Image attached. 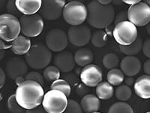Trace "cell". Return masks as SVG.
<instances>
[{
	"instance_id": "obj_4",
	"label": "cell",
	"mask_w": 150,
	"mask_h": 113,
	"mask_svg": "<svg viewBox=\"0 0 150 113\" xmlns=\"http://www.w3.org/2000/svg\"><path fill=\"white\" fill-rule=\"evenodd\" d=\"M63 18L71 26H80L85 22L88 17L87 7L79 1H72L65 5Z\"/></svg>"
},
{
	"instance_id": "obj_45",
	"label": "cell",
	"mask_w": 150,
	"mask_h": 113,
	"mask_svg": "<svg viewBox=\"0 0 150 113\" xmlns=\"http://www.w3.org/2000/svg\"><path fill=\"white\" fill-rule=\"evenodd\" d=\"M4 56H5V51L0 50V61L4 58Z\"/></svg>"
},
{
	"instance_id": "obj_8",
	"label": "cell",
	"mask_w": 150,
	"mask_h": 113,
	"mask_svg": "<svg viewBox=\"0 0 150 113\" xmlns=\"http://www.w3.org/2000/svg\"><path fill=\"white\" fill-rule=\"evenodd\" d=\"M20 23L23 35L27 38L39 36L44 29V20L38 14L21 16Z\"/></svg>"
},
{
	"instance_id": "obj_3",
	"label": "cell",
	"mask_w": 150,
	"mask_h": 113,
	"mask_svg": "<svg viewBox=\"0 0 150 113\" xmlns=\"http://www.w3.org/2000/svg\"><path fill=\"white\" fill-rule=\"evenodd\" d=\"M26 64L34 69H42L48 67L52 60L51 51L46 45L38 43L31 47L29 51L25 55Z\"/></svg>"
},
{
	"instance_id": "obj_1",
	"label": "cell",
	"mask_w": 150,
	"mask_h": 113,
	"mask_svg": "<svg viewBox=\"0 0 150 113\" xmlns=\"http://www.w3.org/2000/svg\"><path fill=\"white\" fill-rule=\"evenodd\" d=\"M44 97L42 86L33 81H25L16 89V100L24 109H34L40 106Z\"/></svg>"
},
{
	"instance_id": "obj_39",
	"label": "cell",
	"mask_w": 150,
	"mask_h": 113,
	"mask_svg": "<svg viewBox=\"0 0 150 113\" xmlns=\"http://www.w3.org/2000/svg\"><path fill=\"white\" fill-rule=\"evenodd\" d=\"M143 71L147 75H150V59L145 61L143 64Z\"/></svg>"
},
{
	"instance_id": "obj_25",
	"label": "cell",
	"mask_w": 150,
	"mask_h": 113,
	"mask_svg": "<svg viewBox=\"0 0 150 113\" xmlns=\"http://www.w3.org/2000/svg\"><path fill=\"white\" fill-rule=\"evenodd\" d=\"M90 41L93 46L96 48H103L107 44V34L101 29L95 31L92 33Z\"/></svg>"
},
{
	"instance_id": "obj_46",
	"label": "cell",
	"mask_w": 150,
	"mask_h": 113,
	"mask_svg": "<svg viewBox=\"0 0 150 113\" xmlns=\"http://www.w3.org/2000/svg\"><path fill=\"white\" fill-rule=\"evenodd\" d=\"M146 30H147V33H148V34L150 36V22H149V24L148 25H147Z\"/></svg>"
},
{
	"instance_id": "obj_35",
	"label": "cell",
	"mask_w": 150,
	"mask_h": 113,
	"mask_svg": "<svg viewBox=\"0 0 150 113\" xmlns=\"http://www.w3.org/2000/svg\"><path fill=\"white\" fill-rule=\"evenodd\" d=\"M128 20V13L125 11H120L114 18V24L115 25L120 24V23L123 22V21H126Z\"/></svg>"
},
{
	"instance_id": "obj_16",
	"label": "cell",
	"mask_w": 150,
	"mask_h": 113,
	"mask_svg": "<svg viewBox=\"0 0 150 113\" xmlns=\"http://www.w3.org/2000/svg\"><path fill=\"white\" fill-rule=\"evenodd\" d=\"M120 69L123 74L128 77H133L140 72L141 69V63L136 56H127L122 60L120 63Z\"/></svg>"
},
{
	"instance_id": "obj_12",
	"label": "cell",
	"mask_w": 150,
	"mask_h": 113,
	"mask_svg": "<svg viewBox=\"0 0 150 113\" xmlns=\"http://www.w3.org/2000/svg\"><path fill=\"white\" fill-rule=\"evenodd\" d=\"M92 37L91 29L86 25L71 26L68 31V38L69 42L76 47H83L86 45Z\"/></svg>"
},
{
	"instance_id": "obj_37",
	"label": "cell",
	"mask_w": 150,
	"mask_h": 113,
	"mask_svg": "<svg viewBox=\"0 0 150 113\" xmlns=\"http://www.w3.org/2000/svg\"><path fill=\"white\" fill-rule=\"evenodd\" d=\"M5 81H6V74L3 70V69L0 67V89L3 87L5 85Z\"/></svg>"
},
{
	"instance_id": "obj_21",
	"label": "cell",
	"mask_w": 150,
	"mask_h": 113,
	"mask_svg": "<svg viewBox=\"0 0 150 113\" xmlns=\"http://www.w3.org/2000/svg\"><path fill=\"white\" fill-rule=\"evenodd\" d=\"M75 64L79 67H85L90 65L94 60V54L92 51L88 48H80L74 54Z\"/></svg>"
},
{
	"instance_id": "obj_31",
	"label": "cell",
	"mask_w": 150,
	"mask_h": 113,
	"mask_svg": "<svg viewBox=\"0 0 150 113\" xmlns=\"http://www.w3.org/2000/svg\"><path fill=\"white\" fill-rule=\"evenodd\" d=\"M8 109L11 113H25L26 111L17 103L15 98V94L11 95L8 99Z\"/></svg>"
},
{
	"instance_id": "obj_49",
	"label": "cell",
	"mask_w": 150,
	"mask_h": 113,
	"mask_svg": "<svg viewBox=\"0 0 150 113\" xmlns=\"http://www.w3.org/2000/svg\"><path fill=\"white\" fill-rule=\"evenodd\" d=\"M94 113H101V112H94Z\"/></svg>"
},
{
	"instance_id": "obj_20",
	"label": "cell",
	"mask_w": 150,
	"mask_h": 113,
	"mask_svg": "<svg viewBox=\"0 0 150 113\" xmlns=\"http://www.w3.org/2000/svg\"><path fill=\"white\" fill-rule=\"evenodd\" d=\"M31 47L29 38L24 36H19L11 44V51L16 55H26L29 51Z\"/></svg>"
},
{
	"instance_id": "obj_18",
	"label": "cell",
	"mask_w": 150,
	"mask_h": 113,
	"mask_svg": "<svg viewBox=\"0 0 150 113\" xmlns=\"http://www.w3.org/2000/svg\"><path fill=\"white\" fill-rule=\"evenodd\" d=\"M135 94L142 99H150V75H143L134 84Z\"/></svg>"
},
{
	"instance_id": "obj_33",
	"label": "cell",
	"mask_w": 150,
	"mask_h": 113,
	"mask_svg": "<svg viewBox=\"0 0 150 113\" xmlns=\"http://www.w3.org/2000/svg\"><path fill=\"white\" fill-rule=\"evenodd\" d=\"M62 113H83L80 103L74 99H69L66 109Z\"/></svg>"
},
{
	"instance_id": "obj_14",
	"label": "cell",
	"mask_w": 150,
	"mask_h": 113,
	"mask_svg": "<svg viewBox=\"0 0 150 113\" xmlns=\"http://www.w3.org/2000/svg\"><path fill=\"white\" fill-rule=\"evenodd\" d=\"M6 76L15 80L18 77H24L27 74L28 65L26 62L20 57H13L5 65Z\"/></svg>"
},
{
	"instance_id": "obj_42",
	"label": "cell",
	"mask_w": 150,
	"mask_h": 113,
	"mask_svg": "<svg viewBox=\"0 0 150 113\" xmlns=\"http://www.w3.org/2000/svg\"><path fill=\"white\" fill-rule=\"evenodd\" d=\"M8 48H11V45H7L3 40L0 39V50L5 51V49H8Z\"/></svg>"
},
{
	"instance_id": "obj_19",
	"label": "cell",
	"mask_w": 150,
	"mask_h": 113,
	"mask_svg": "<svg viewBox=\"0 0 150 113\" xmlns=\"http://www.w3.org/2000/svg\"><path fill=\"white\" fill-rule=\"evenodd\" d=\"M80 105L85 113H94L98 112L101 107V102L97 96L87 94L81 99Z\"/></svg>"
},
{
	"instance_id": "obj_48",
	"label": "cell",
	"mask_w": 150,
	"mask_h": 113,
	"mask_svg": "<svg viewBox=\"0 0 150 113\" xmlns=\"http://www.w3.org/2000/svg\"><path fill=\"white\" fill-rule=\"evenodd\" d=\"M146 113H150V112H146Z\"/></svg>"
},
{
	"instance_id": "obj_5",
	"label": "cell",
	"mask_w": 150,
	"mask_h": 113,
	"mask_svg": "<svg viewBox=\"0 0 150 113\" xmlns=\"http://www.w3.org/2000/svg\"><path fill=\"white\" fill-rule=\"evenodd\" d=\"M21 32L20 20L10 14L0 15V39L4 41H13Z\"/></svg>"
},
{
	"instance_id": "obj_15",
	"label": "cell",
	"mask_w": 150,
	"mask_h": 113,
	"mask_svg": "<svg viewBox=\"0 0 150 113\" xmlns=\"http://www.w3.org/2000/svg\"><path fill=\"white\" fill-rule=\"evenodd\" d=\"M55 67L59 69V70L64 73H67L72 71L75 67L74 56L71 52L62 51L55 56Z\"/></svg>"
},
{
	"instance_id": "obj_40",
	"label": "cell",
	"mask_w": 150,
	"mask_h": 113,
	"mask_svg": "<svg viewBox=\"0 0 150 113\" xmlns=\"http://www.w3.org/2000/svg\"><path fill=\"white\" fill-rule=\"evenodd\" d=\"M124 81L125 82V85L128 86V87L134 84V79L133 77H128L127 76V78Z\"/></svg>"
},
{
	"instance_id": "obj_36",
	"label": "cell",
	"mask_w": 150,
	"mask_h": 113,
	"mask_svg": "<svg viewBox=\"0 0 150 113\" xmlns=\"http://www.w3.org/2000/svg\"><path fill=\"white\" fill-rule=\"evenodd\" d=\"M142 50L144 55L150 59V39H148L143 42Z\"/></svg>"
},
{
	"instance_id": "obj_32",
	"label": "cell",
	"mask_w": 150,
	"mask_h": 113,
	"mask_svg": "<svg viewBox=\"0 0 150 113\" xmlns=\"http://www.w3.org/2000/svg\"><path fill=\"white\" fill-rule=\"evenodd\" d=\"M25 81H33L35 82L38 83L41 86L45 84V79L43 77V75L37 72H31L26 74L24 76Z\"/></svg>"
},
{
	"instance_id": "obj_27",
	"label": "cell",
	"mask_w": 150,
	"mask_h": 113,
	"mask_svg": "<svg viewBox=\"0 0 150 113\" xmlns=\"http://www.w3.org/2000/svg\"><path fill=\"white\" fill-rule=\"evenodd\" d=\"M114 92L116 97L121 102H125L128 100L131 97V94H132L131 87L125 84L118 86Z\"/></svg>"
},
{
	"instance_id": "obj_28",
	"label": "cell",
	"mask_w": 150,
	"mask_h": 113,
	"mask_svg": "<svg viewBox=\"0 0 150 113\" xmlns=\"http://www.w3.org/2000/svg\"><path fill=\"white\" fill-rule=\"evenodd\" d=\"M43 77L48 82H53L59 79L60 71L57 67L54 66H49L46 67L43 72Z\"/></svg>"
},
{
	"instance_id": "obj_44",
	"label": "cell",
	"mask_w": 150,
	"mask_h": 113,
	"mask_svg": "<svg viewBox=\"0 0 150 113\" xmlns=\"http://www.w3.org/2000/svg\"><path fill=\"white\" fill-rule=\"evenodd\" d=\"M98 2L102 5H110L112 1H110V0H99V1H98Z\"/></svg>"
},
{
	"instance_id": "obj_11",
	"label": "cell",
	"mask_w": 150,
	"mask_h": 113,
	"mask_svg": "<svg viewBox=\"0 0 150 113\" xmlns=\"http://www.w3.org/2000/svg\"><path fill=\"white\" fill-rule=\"evenodd\" d=\"M64 0H47L42 1L40 9V15L47 21H55L62 14L65 5Z\"/></svg>"
},
{
	"instance_id": "obj_38",
	"label": "cell",
	"mask_w": 150,
	"mask_h": 113,
	"mask_svg": "<svg viewBox=\"0 0 150 113\" xmlns=\"http://www.w3.org/2000/svg\"><path fill=\"white\" fill-rule=\"evenodd\" d=\"M25 113H47V112L44 109H43V107L38 106V107L34 109L26 110Z\"/></svg>"
},
{
	"instance_id": "obj_13",
	"label": "cell",
	"mask_w": 150,
	"mask_h": 113,
	"mask_svg": "<svg viewBox=\"0 0 150 113\" xmlns=\"http://www.w3.org/2000/svg\"><path fill=\"white\" fill-rule=\"evenodd\" d=\"M80 77L81 82L87 87H97L102 82V70L98 66L90 64L83 67Z\"/></svg>"
},
{
	"instance_id": "obj_43",
	"label": "cell",
	"mask_w": 150,
	"mask_h": 113,
	"mask_svg": "<svg viewBox=\"0 0 150 113\" xmlns=\"http://www.w3.org/2000/svg\"><path fill=\"white\" fill-rule=\"evenodd\" d=\"M25 82V79L24 77H18L17 79H15V83L17 86L21 85L22 83H23Z\"/></svg>"
},
{
	"instance_id": "obj_9",
	"label": "cell",
	"mask_w": 150,
	"mask_h": 113,
	"mask_svg": "<svg viewBox=\"0 0 150 113\" xmlns=\"http://www.w3.org/2000/svg\"><path fill=\"white\" fill-rule=\"evenodd\" d=\"M128 13V21L135 26H147L150 22V7L146 2H140L130 6Z\"/></svg>"
},
{
	"instance_id": "obj_30",
	"label": "cell",
	"mask_w": 150,
	"mask_h": 113,
	"mask_svg": "<svg viewBox=\"0 0 150 113\" xmlns=\"http://www.w3.org/2000/svg\"><path fill=\"white\" fill-rule=\"evenodd\" d=\"M108 113H134L133 109L125 102H118L113 103L110 107Z\"/></svg>"
},
{
	"instance_id": "obj_6",
	"label": "cell",
	"mask_w": 150,
	"mask_h": 113,
	"mask_svg": "<svg viewBox=\"0 0 150 113\" xmlns=\"http://www.w3.org/2000/svg\"><path fill=\"white\" fill-rule=\"evenodd\" d=\"M68 104V97L59 91L50 90L45 94L42 107L47 113H62Z\"/></svg>"
},
{
	"instance_id": "obj_7",
	"label": "cell",
	"mask_w": 150,
	"mask_h": 113,
	"mask_svg": "<svg viewBox=\"0 0 150 113\" xmlns=\"http://www.w3.org/2000/svg\"><path fill=\"white\" fill-rule=\"evenodd\" d=\"M112 36L119 45L128 46L136 41L138 33L137 26L126 21L116 24L112 31Z\"/></svg>"
},
{
	"instance_id": "obj_2",
	"label": "cell",
	"mask_w": 150,
	"mask_h": 113,
	"mask_svg": "<svg viewBox=\"0 0 150 113\" xmlns=\"http://www.w3.org/2000/svg\"><path fill=\"white\" fill-rule=\"evenodd\" d=\"M87 11L88 24L96 29L108 27L114 21L115 11L111 5H102L98 1H92L88 4Z\"/></svg>"
},
{
	"instance_id": "obj_41",
	"label": "cell",
	"mask_w": 150,
	"mask_h": 113,
	"mask_svg": "<svg viewBox=\"0 0 150 113\" xmlns=\"http://www.w3.org/2000/svg\"><path fill=\"white\" fill-rule=\"evenodd\" d=\"M140 2V0H124V1H122V2H124L125 4H128V5H131H131H136V4L139 3Z\"/></svg>"
},
{
	"instance_id": "obj_24",
	"label": "cell",
	"mask_w": 150,
	"mask_h": 113,
	"mask_svg": "<svg viewBox=\"0 0 150 113\" xmlns=\"http://www.w3.org/2000/svg\"><path fill=\"white\" fill-rule=\"evenodd\" d=\"M108 82L112 86H120L125 80V75L121 69L118 68L112 69L108 72L107 75Z\"/></svg>"
},
{
	"instance_id": "obj_26",
	"label": "cell",
	"mask_w": 150,
	"mask_h": 113,
	"mask_svg": "<svg viewBox=\"0 0 150 113\" xmlns=\"http://www.w3.org/2000/svg\"><path fill=\"white\" fill-rule=\"evenodd\" d=\"M50 89L61 91L67 97H69V96L71 95V92L70 84L64 79H58V80L53 82L50 85Z\"/></svg>"
},
{
	"instance_id": "obj_17",
	"label": "cell",
	"mask_w": 150,
	"mask_h": 113,
	"mask_svg": "<svg viewBox=\"0 0 150 113\" xmlns=\"http://www.w3.org/2000/svg\"><path fill=\"white\" fill-rule=\"evenodd\" d=\"M41 0H16L15 5L20 13L23 15L35 14L41 7Z\"/></svg>"
},
{
	"instance_id": "obj_47",
	"label": "cell",
	"mask_w": 150,
	"mask_h": 113,
	"mask_svg": "<svg viewBox=\"0 0 150 113\" xmlns=\"http://www.w3.org/2000/svg\"><path fill=\"white\" fill-rule=\"evenodd\" d=\"M146 3L147 5H148L149 6V7H150V0H147L146 2Z\"/></svg>"
},
{
	"instance_id": "obj_29",
	"label": "cell",
	"mask_w": 150,
	"mask_h": 113,
	"mask_svg": "<svg viewBox=\"0 0 150 113\" xmlns=\"http://www.w3.org/2000/svg\"><path fill=\"white\" fill-rule=\"evenodd\" d=\"M104 67L108 69H112L118 67L120 64V58L116 54L113 53H109L104 56L102 60Z\"/></svg>"
},
{
	"instance_id": "obj_22",
	"label": "cell",
	"mask_w": 150,
	"mask_h": 113,
	"mask_svg": "<svg viewBox=\"0 0 150 113\" xmlns=\"http://www.w3.org/2000/svg\"><path fill=\"white\" fill-rule=\"evenodd\" d=\"M96 92L99 99L107 100L112 97L114 94V88L107 82H101L96 87Z\"/></svg>"
},
{
	"instance_id": "obj_10",
	"label": "cell",
	"mask_w": 150,
	"mask_h": 113,
	"mask_svg": "<svg viewBox=\"0 0 150 113\" xmlns=\"http://www.w3.org/2000/svg\"><path fill=\"white\" fill-rule=\"evenodd\" d=\"M68 35L60 29H52L47 34L45 38L46 46L51 51H63L68 45Z\"/></svg>"
},
{
	"instance_id": "obj_34",
	"label": "cell",
	"mask_w": 150,
	"mask_h": 113,
	"mask_svg": "<svg viewBox=\"0 0 150 113\" xmlns=\"http://www.w3.org/2000/svg\"><path fill=\"white\" fill-rule=\"evenodd\" d=\"M6 9H7L8 14H12V15H14L17 17V15L19 14V11L17 10V7L15 5V1H13V0H11L7 2V5H6Z\"/></svg>"
},
{
	"instance_id": "obj_23",
	"label": "cell",
	"mask_w": 150,
	"mask_h": 113,
	"mask_svg": "<svg viewBox=\"0 0 150 113\" xmlns=\"http://www.w3.org/2000/svg\"><path fill=\"white\" fill-rule=\"evenodd\" d=\"M143 40L140 37H137L136 41L128 46L120 45V51L127 56H134L138 54L143 48Z\"/></svg>"
}]
</instances>
